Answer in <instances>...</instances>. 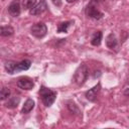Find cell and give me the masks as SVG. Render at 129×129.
Here are the masks:
<instances>
[{
  "mask_svg": "<svg viewBox=\"0 0 129 129\" xmlns=\"http://www.w3.org/2000/svg\"><path fill=\"white\" fill-rule=\"evenodd\" d=\"M39 95L41 97V101L44 104V106L49 107L53 104V102L56 99V93L54 91H51L45 87H41L40 91H39Z\"/></svg>",
  "mask_w": 129,
  "mask_h": 129,
  "instance_id": "obj_1",
  "label": "cell"
},
{
  "mask_svg": "<svg viewBox=\"0 0 129 129\" xmlns=\"http://www.w3.org/2000/svg\"><path fill=\"white\" fill-rule=\"evenodd\" d=\"M88 76H89V71H88L87 66L86 64H82L76 71L75 76H74V80L79 86H81L87 81Z\"/></svg>",
  "mask_w": 129,
  "mask_h": 129,
  "instance_id": "obj_2",
  "label": "cell"
},
{
  "mask_svg": "<svg viewBox=\"0 0 129 129\" xmlns=\"http://www.w3.org/2000/svg\"><path fill=\"white\" fill-rule=\"evenodd\" d=\"M30 31H31V34L33 36H35L37 38H42V37H44L46 35L47 27H46V25L44 23L39 22V23H36V24L32 25Z\"/></svg>",
  "mask_w": 129,
  "mask_h": 129,
  "instance_id": "obj_3",
  "label": "cell"
},
{
  "mask_svg": "<svg viewBox=\"0 0 129 129\" xmlns=\"http://www.w3.org/2000/svg\"><path fill=\"white\" fill-rule=\"evenodd\" d=\"M86 14L91 17V18H94V19H100L102 18L103 16V13L93 4V3H90L87 8H86Z\"/></svg>",
  "mask_w": 129,
  "mask_h": 129,
  "instance_id": "obj_4",
  "label": "cell"
},
{
  "mask_svg": "<svg viewBox=\"0 0 129 129\" xmlns=\"http://www.w3.org/2000/svg\"><path fill=\"white\" fill-rule=\"evenodd\" d=\"M17 86H18V88H20L22 90H31L34 86V83H33L32 79H30L28 77H22L18 80Z\"/></svg>",
  "mask_w": 129,
  "mask_h": 129,
  "instance_id": "obj_5",
  "label": "cell"
},
{
  "mask_svg": "<svg viewBox=\"0 0 129 129\" xmlns=\"http://www.w3.org/2000/svg\"><path fill=\"white\" fill-rule=\"evenodd\" d=\"M46 9H47V5H46L45 0H40L39 3H37L34 7H32L29 10V13H30V15H40Z\"/></svg>",
  "mask_w": 129,
  "mask_h": 129,
  "instance_id": "obj_6",
  "label": "cell"
},
{
  "mask_svg": "<svg viewBox=\"0 0 129 129\" xmlns=\"http://www.w3.org/2000/svg\"><path fill=\"white\" fill-rule=\"evenodd\" d=\"M8 13L13 16V17H17L20 14V4L17 0L13 1L9 6H8Z\"/></svg>",
  "mask_w": 129,
  "mask_h": 129,
  "instance_id": "obj_7",
  "label": "cell"
},
{
  "mask_svg": "<svg viewBox=\"0 0 129 129\" xmlns=\"http://www.w3.org/2000/svg\"><path fill=\"white\" fill-rule=\"evenodd\" d=\"M100 89H101V85H100V83H99L97 86H95L94 88H92V89H90L89 91L86 92V94H85V95H86V98H87L89 101H94V100L96 99L97 94L99 93Z\"/></svg>",
  "mask_w": 129,
  "mask_h": 129,
  "instance_id": "obj_8",
  "label": "cell"
},
{
  "mask_svg": "<svg viewBox=\"0 0 129 129\" xmlns=\"http://www.w3.org/2000/svg\"><path fill=\"white\" fill-rule=\"evenodd\" d=\"M33 107H34V101H33L32 99H27V100L25 101V103H24L22 109H21V113L27 114V113H29V112L33 109Z\"/></svg>",
  "mask_w": 129,
  "mask_h": 129,
  "instance_id": "obj_9",
  "label": "cell"
},
{
  "mask_svg": "<svg viewBox=\"0 0 129 129\" xmlns=\"http://www.w3.org/2000/svg\"><path fill=\"white\" fill-rule=\"evenodd\" d=\"M106 44H107V46L109 48H112V49L114 47H116V45H117V38H116L115 34L110 33L107 36V38H106Z\"/></svg>",
  "mask_w": 129,
  "mask_h": 129,
  "instance_id": "obj_10",
  "label": "cell"
},
{
  "mask_svg": "<svg viewBox=\"0 0 129 129\" xmlns=\"http://www.w3.org/2000/svg\"><path fill=\"white\" fill-rule=\"evenodd\" d=\"M30 64H31V61L29 59H24V60H21L20 62L17 63L16 66V72H20V71H26L30 68Z\"/></svg>",
  "mask_w": 129,
  "mask_h": 129,
  "instance_id": "obj_11",
  "label": "cell"
},
{
  "mask_svg": "<svg viewBox=\"0 0 129 129\" xmlns=\"http://www.w3.org/2000/svg\"><path fill=\"white\" fill-rule=\"evenodd\" d=\"M101 41H102V32L101 31H97L93 34L92 36V39H91V43L95 46H98L101 44Z\"/></svg>",
  "mask_w": 129,
  "mask_h": 129,
  "instance_id": "obj_12",
  "label": "cell"
},
{
  "mask_svg": "<svg viewBox=\"0 0 129 129\" xmlns=\"http://www.w3.org/2000/svg\"><path fill=\"white\" fill-rule=\"evenodd\" d=\"M19 102H20V98H19V97H17V96H15V97H11V98L7 101V103H6V107H7V108H11V109L16 108V107L18 106Z\"/></svg>",
  "mask_w": 129,
  "mask_h": 129,
  "instance_id": "obj_13",
  "label": "cell"
},
{
  "mask_svg": "<svg viewBox=\"0 0 129 129\" xmlns=\"http://www.w3.org/2000/svg\"><path fill=\"white\" fill-rule=\"evenodd\" d=\"M16 66H17V62H15V61H7L6 63H5V70L7 71V73L8 74H14V73H16Z\"/></svg>",
  "mask_w": 129,
  "mask_h": 129,
  "instance_id": "obj_14",
  "label": "cell"
},
{
  "mask_svg": "<svg viewBox=\"0 0 129 129\" xmlns=\"http://www.w3.org/2000/svg\"><path fill=\"white\" fill-rule=\"evenodd\" d=\"M14 32V29L11 26H2L1 27V35L2 36H10Z\"/></svg>",
  "mask_w": 129,
  "mask_h": 129,
  "instance_id": "obj_15",
  "label": "cell"
},
{
  "mask_svg": "<svg viewBox=\"0 0 129 129\" xmlns=\"http://www.w3.org/2000/svg\"><path fill=\"white\" fill-rule=\"evenodd\" d=\"M71 24H72L71 21H66V22L59 23L57 26V32H67Z\"/></svg>",
  "mask_w": 129,
  "mask_h": 129,
  "instance_id": "obj_16",
  "label": "cell"
},
{
  "mask_svg": "<svg viewBox=\"0 0 129 129\" xmlns=\"http://www.w3.org/2000/svg\"><path fill=\"white\" fill-rule=\"evenodd\" d=\"M36 5V0H22V6L24 9H31Z\"/></svg>",
  "mask_w": 129,
  "mask_h": 129,
  "instance_id": "obj_17",
  "label": "cell"
},
{
  "mask_svg": "<svg viewBox=\"0 0 129 129\" xmlns=\"http://www.w3.org/2000/svg\"><path fill=\"white\" fill-rule=\"evenodd\" d=\"M10 89L9 88H7V87H4V88H2V90H1V92H0V99L1 100H5V99H7L9 96H10Z\"/></svg>",
  "mask_w": 129,
  "mask_h": 129,
  "instance_id": "obj_18",
  "label": "cell"
},
{
  "mask_svg": "<svg viewBox=\"0 0 129 129\" xmlns=\"http://www.w3.org/2000/svg\"><path fill=\"white\" fill-rule=\"evenodd\" d=\"M52 2H53V4L56 5V6H60V5H61V1H60V0H52Z\"/></svg>",
  "mask_w": 129,
  "mask_h": 129,
  "instance_id": "obj_19",
  "label": "cell"
},
{
  "mask_svg": "<svg viewBox=\"0 0 129 129\" xmlns=\"http://www.w3.org/2000/svg\"><path fill=\"white\" fill-rule=\"evenodd\" d=\"M124 95H125V96H129V88L125 89V91H124Z\"/></svg>",
  "mask_w": 129,
  "mask_h": 129,
  "instance_id": "obj_20",
  "label": "cell"
},
{
  "mask_svg": "<svg viewBox=\"0 0 129 129\" xmlns=\"http://www.w3.org/2000/svg\"><path fill=\"white\" fill-rule=\"evenodd\" d=\"M67 2H69V3H72V2H75L76 0H66Z\"/></svg>",
  "mask_w": 129,
  "mask_h": 129,
  "instance_id": "obj_21",
  "label": "cell"
}]
</instances>
